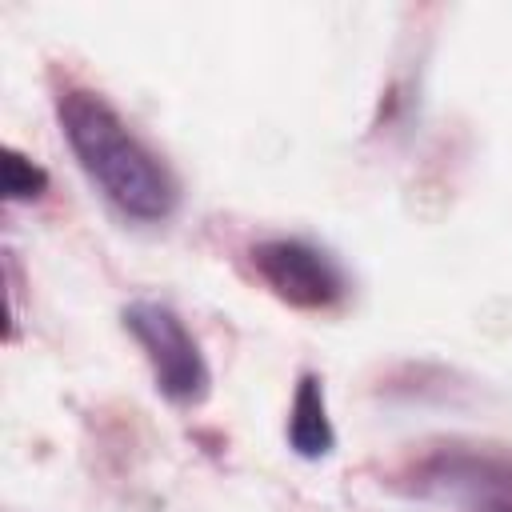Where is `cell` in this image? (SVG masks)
I'll list each match as a JSON object with an SVG mask.
<instances>
[{"label": "cell", "instance_id": "obj_1", "mask_svg": "<svg viewBox=\"0 0 512 512\" xmlns=\"http://www.w3.org/2000/svg\"><path fill=\"white\" fill-rule=\"evenodd\" d=\"M60 132L92 180V188L128 220L160 224L180 204L172 168L120 120V112L92 88H64L56 96Z\"/></svg>", "mask_w": 512, "mask_h": 512}, {"label": "cell", "instance_id": "obj_2", "mask_svg": "<svg viewBox=\"0 0 512 512\" xmlns=\"http://www.w3.org/2000/svg\"><path fill=\"white\" fill-rule=\"evenodd\" d=\"M124 328L132 332V340L140 344L156 388L172 400V404H196L208 392V364L192 340V332L184 328V320L156 300H136L124 308Z\"/></svg>", "mask_w": 512, "mask_h": 512}, {"label": "cell", "instance_id": "obj_4", "mask_svg": "<svg viewBox=\"0 0 512 512\" xmlns=\"http://www.w3.org/2000/svg\"><path fill=\"white\" fill-rule=\"evenodd\" d=\"M288 444L304 460H320L336 444V432H332L328 408H324V388L316 376H300V384H296L292 412H288Z\"/></svg>", "mask_w": 512, "mask_h": 512}, {"label": "cell", "instance_id": "obj_5", "mask_svg": "<svg viewBox=\"0 0 512 512\" xmlns=\"http://www.w3.org/2000/svg\"><path fill=\"white\" fill-rule=\"evenodd\" d=\"M48 188V172L20 156L16 148H4V196L8 200H36Z\"/></svg>", "mask_w": 512, "mask_h": 512}, {"label": "cell", "instance_id": "obj_6", "mask_svg": "<svg viewBox=\"0 0 512 512\" xmlns=\"http://www.w3.org/2000/svg\"><path fill=\"white\" fill-rule=\"evenodd\" d=\"M492 512H512V504H500V508H492Z\"/></svg>", "mask_w": 512, "mask_h": 512}, {"label": "cell", "instance_id": "obj_3", "mask_svg": "<svg viewBox=\"0 0 512 512\" xmlns=\"http://www.w3.org/2000/svg\"><path fill=\"white\" fill-rule=\"evenodd\" d=\"M248 256H252L256 276L272 288V296H280L292 308L324 312V308H336L348 296L344 268L324 248H316L300 236L260 240V244H252Z\"/></svg>", "mask_w": 512, "mask_h": 512}]
</instances>
